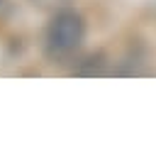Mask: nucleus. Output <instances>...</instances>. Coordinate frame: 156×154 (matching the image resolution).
<instances>
[{"label": "nucleus", "mask_w": 156, "mask_h": 154, "mask_svg": "<svg viewBox=\"0 0 156 154\" xmlns=\"http://www.w3.org/2000/svg\"><path fill=\"white\" fill-rule=\"evenodd\" d=\"M85 22L73 10H56L44 32V54L54 64L68 61L83 44Z\"/></svg>", "instance_id": "obj_1"}, {"label": "nucleus", "mask_w": 156, "mask_h": 154, "mask_svg": "<svg viewBox=\"0 0 156 154\" xmlns=\"http://www.w3.org/2000/svg\"><path fill=\"white\" fill-rule=\"evenodd\" d=\"M34 5H39V7H58V5H63L66 0H32Z\"/></svg>", "instance_id": "obj_2"}]
</instances>
